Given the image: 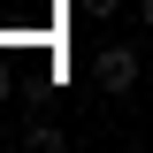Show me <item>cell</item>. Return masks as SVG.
Returning a JSON list of instances; mask_svg holds the SVG:
<instances>
[{
	"instance_id": "cell-2",
	"label": "cell",
	"mask_w": 153,
	"mask_h": 153,
	"mask_svg": "<svg viewBox=\"0 0 153 153\" xmlns=\"http://www.w3.org/2000/svg\"><path fill=\"white\" fill-rule=\"evenodd\" d=\"M23 146H31V153H61V146H69V138H61L54 123H31V130H23Z\"/></svg>"
},
{
	"instance_id": "cell-4",
	"label": "cell",
	"mask_w": 153,
	"mask_h": 153,
	"mask_svg": "<svg viewBox=\"0 0 153 153\" xmlns=\"http://www.w3.org/2000/svg\"><path fill=\"white\" fill-rule=\"evenodd\" d=\"M84 8H92V16H115V8H123V0H84Z\"/></svg>"
},
{
	"instance_id": "cell-3",
	"label": "cell",
	"mask_w": 153,
	"mask_h": 153,
	"mask_svg": "<svg viewBox=\"0 0 153 153\" xmlns=\"http://www.w3.org/2000/svg\"><path fill=\"white\" fill-rule=\"evenodd\" d=\"M8 92H16V69H8V61H0V107H8Z\"/></svg>"
},
{
	"instance_id": "cell-5",
	"label": "cell",
	"mask_w": 153,
	"mask_h": 153,
	"mask_svg": "<svg viewBox=\"0 0 153 153\" xmlns=\"http://www.w3.org/2000/svg\"><path fill=\"white\" fill-rule=\"evenodd\" d=\"M138 23H146V31H153V0H138Z\"/></svg>"
},
{
	"instance_id": "cell-1",
	"label": "cell",
	"mask_w": 153,
	"mask_h": 153,
	"mask_svg": "<svg viewBox=\"0 0 153 153\" xmlns=\"http://www.w3.org/2000/svg\"><path fill=\"white\" fill-rule=\"evenodd\" d=\"M92 76H100V92H130L138 84V46H100V61H92Z\"/></svg>"
}]
</instances>
